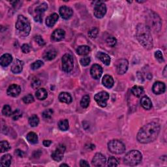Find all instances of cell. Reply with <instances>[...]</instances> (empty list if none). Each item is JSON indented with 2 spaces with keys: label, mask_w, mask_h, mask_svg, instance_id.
<instances>
[{
  "label": "cell",
  "mask_w": 167,
  "mask_h": 167,
  "mask_svg": "<svg viewBox=\"0 0 167 167\" xmlns=\"http://www.w3.org/2000/svg\"><path fill=\"white\" fill-rule=\"evenodd\" d=\"M66 146L63 144H60L58 146V148L54 151L52 153V159L59 162V161H61L63 158V155L64 153L66 152Z\"/></svg>",
  "instance_id": "8fae6325"
},
{
  "label": "cell",
  "mask_w": 167,
  "mask_h": 167,
  "mask_svg": "<svg viewBox=\"0 0 167 167\" xmlns=\"http://www.w3.org/2000/svg\"><path fill=\"white\" fill-rule=\"evenodd\" d=\"M165 89H166L165 84L163 82L159 81L155 82L153 84L152 88L153 93H155L156 95H160L163 93L165 91Z\"/></svg>",
  "instance_id": "2e32d148"
},
{
  "label": "cell",
  "mask_w": 167,
  "mask_h": 167,
  "mask_svg": "<svg viewBox=\"0 0 167 167\" xmlns=\"http://www.w3.org/2000/svg\"><path fill=\"white\" fill-rule=\"evenodd\" d=\"M59 18V16L56 13H53L50 14L49 17H48L46 19V24L47 26L50 27H53L55 25V24L57 22V21Z\"/></svg>",
  "instance_id": "44dd1931"
},
{
  "label": "cell",
  "mask_w": 167,
  "mask_h": 167,
  "mask_svg": "<svg viewBox=\"0 0 167 167\" xmlns=\"http://www.w3.org/2000/svg\"><path fill=\"white\" fill-rule=\"evenodd\" d=\"M21 50L24 54H27L30 52V46L28 44H24L21 47Z\"/></svg>",
  "instance_id": "7dc6e473"
},
{
  "label": "cell",
  "mask_w": 167,
  "mask_h": 167,
  "mask_svg": "<svg viewBox=\"0 0 167 167\" xmlns=\"http://www.w3.org/2000/svg\"><path fill=\"white\" fill-rule=\"evenodd\" d=\"M89 102H90V97L89 95H84L81 101H80V105L84 109H86V108H88L89 105Z\"/></svg>",
  "instance_id": "836d02e7"
},
{
  "label": "cell",
  "mask_w": 167,
  "mask_h": 167,
  "mask_svg": "<svg viewBox=\"0 0 167 167\" xmlns=\"http://www.w3.org/2000/svg\"><path fill=\"white\" fill-rule=\"evenodd\" d=\"M13 61L12 56L9 54H5L0 58V63L3 67H7Z\"/></svg>",
  "instance_id": "ffe728a7"
},
{
  "label": "cell",
  "mask_w": 167,
  "mask_h": 167,
  "mask_svg": "<svg viewBox=\"0 0 167 167\" xmlns=\"http://www.w3.org/2000/svg\"><path fill=\"white\" fill-rule=\"evenodd\" d=\"M166 66H165V69H164V71H163V76H164V77L165 78H166Z\"/></svg>",
  "instance_id": "f5cc1de1"
},
{
  "label": "cell",
  "mask_w": 167,
  "mask_h": 167,
  "mask_svg": "<svg viewBox=\"0 0 167 167\" xmlns=\"http://www.w3.org/2000/svg\"><path fill=\"white\" fill-rule=\"evenodd\" d=\"M131 93L137 97H140L144 93V88L141 86L134 85L131 88Z\"/></svg>",
  "instance_id": "f546056e"
},
{
  "label": "cell",
  "mask_w": 167,
  "mask_h": 167,
  "mask_svg": "<svg viewBox=\"0 0 167 167\" xmlns=\"http://www.w3.org/2000/svg\"><path fill=\"white\" fill-rule=\"evenodd\" d=\"M94 15L96 18H102L106 13V5L102 2H97V4L95 5L94 7Z\"/></svg>",
  "instance_id": "30bf717a"
},
{
  "label": "cell",
  "mask_w": 167,
  "mask_h": 167,
  "mask_svg": "<svg viewBox=\"0 0 167 167\" xmlns=\"http://www.w3.org/2000/svg\"><path fill=\"white\" fill-rule=\"evenodd\" d=\"M160 132V125L157 122H151L141 129L137 134V140L142 144L153 142Z\"/></svg>",
  "instance_id": "6da1fadb"
},
{
  "label": "cell",
  "mask_w": 167,
  "mask_h": 167,
  "mask_svg": "<svg viewBox=\"0 0 167 167\" xmlns=\"http://www.w3.org/2000/svg\"><path fill=\"white\" fill-rule=\"evenodd\" d=\"M42 144L45 147H48L52 144V142L50 141H46V140H45V141H43Z\"/></svg>",
  "instance_id": "816d5d0a"
},
{
  "label": "cell",
  "mask_w": 167,
  "mask_h": 167,
  "mask_svg": "<svg viewBox=\"0 0 167 167\" xmlns=\"http://www.w3.org/2000/svg\"><path fill=\"white\" fill-rule=\"evenodd\" d=\"M10 149V145L7 141H3L0 143V151L2 153L6 152Z\"/></svg>",
  "instance_id": "e575fe53"
},
{
  "label": "cell",
  "mask_w": 167,
  "mask_h": 167,
  "mask_svg": "<svg viewBox=\"0 0 167 167\" xmlns=\"http://www.w3.org/2000/svg\"><path fill=\"white\" fill-rule=\"evenodd\" d=\"M129 67V62L127 60L125 59H121L119 60L117 63L116 70L117 73L119 74H125Z\"/></svg>",
  "instance_id": "7c38bea8"
},
{
  "label": "cell",
  "mask_w": 167,
  "mask_h": 167,
  "mask_svg": "<svg viewBox=\"0 0 167 167\" xmlns=\"http://www.w3.org/2000/svg\"><path fill=\"white\" fill-rule=\"evenodd\" d=\"M53 113L54 111L52 109H47L42 112V116L46 119H48V118H50L52 117Z\"/></svg>",
  "instance_id": "ee69618b"
},
{
  "label": "cell",
  "mask_w": 167,
  "mask_h": 167,
  "mask_svg": "<svg viewBox=\"0 0 167 167\" xmlns=\"http://www.w3.org/2000/svg\"><path fill=\"white\" fill-rule=\"evenodd\" d=\"M142 155L138 150H131L125 156L124 162L129 166H136L141 162Z\"/></svg>",
  "instance_id": "5b68a950"
},
{
  "label": "cell",
  "mask_w": 167,
  "mask_h": 167,
  "mask_svg": "<svg viewBox=\"0 0 167 167\" xmlns=\"http://www.w3.org/2000/svg\"><path fill=\"white\" fill-rule=\"evenodd\" d=\"M40 85H41V82H40V80H39L38 79L34 80V81L32 82V83H31V86L34 89L38 88Z\"/></svg>",
  "instance_id": "c3c4849f"
},
{
  "label": "cell",
  "mask_w": 167,
  "mask_h": 167,
  "mask_svg": "<svg viewBox=\"0 0 167 167\" xmlns=\"http://www.w3.org/2000/svg\"><path fill=\"white\" fill-rule=\"evenodd\" d=\"M69 166V165H66V164H62V165H60V166Z\"/></svg>",
  "instance_id": "db71d44e"
},
{
  "label": "cell",
  "mask_w": 167,
  "mask_h": 167,
  "mask_svg": "<svg viewBox=\"0 0 167 167\" xmlns=\"http://www.w3.org/2000/svg\"><path fill=\"white\" fill-rule=\"evenodd\" d=\"M155 57L159 63L164 62V58L162 54V52L160 50H157L155 52Z\"/></svg>",
  "instance_id": "60d3db41"
},
{
  "label": "cell",
  "mask_w": 167,
  "mask_h": 167,
  "mask_svg": "<svg viewBox=\"0 0 167 167\" xmlns=\"http://www.w3.org/2000/svg\"><path fill=\"white\" fill-rule=\"evenodd\" d=\"M21 92V88L18 85L12 84L7 89V94L11 97H17Z\"/></svg>",
  "instance_id": "e0dca14e"
},
{
  "label": "cell",
  "mask_w": 167,
  "mask_h": 167,
  "mask_svg": "<svg viewBox=\"0 0 167 167\" xmlns=\"http://www.w3.org/2000/svg\"><path fill=\"white\" fill-rule=\"evenodd\" d=\"M118 165V161L114 157H110L108 160V166H117Z\"/></svg>",
  "instance_id": "b9f144b4"
},
{
  "label": "cell",
  "mask_w": 167,
  "mask_h": 167,
  "mask_svg": "<svg viewBox=\"0 0 167 167\" xmlns=\"http://www.w3.org/2000/svg\"><path fill=\"white\" fill-rule=\"evenodd\" d=\"M58 127H59V129H60V130H62L63 131H67L69 127L68 120H60L58 123Z\"/></svg>",
  "instance_id": "1f68e13d"
},
{
  "label": "cell",
  "mask_w": 167,
  "mask_h": 167,
  "mask_svg": "<svg viewBox=\"0 0 167 167\" xmlns=\"http://www.w3.org/2000/svg\"><path fill=\"white\" fill-rule=\"evenodd\" d=\"M90 73L91 77L94 79L98 80L101 77L103 74V68L98 64H94L90 69Z\"/></svg>",
  "instance_id": "4fadbf2b"
},
{
  "label": "cell",
  "mask_w": 167,
  "mask_h": 167,
  "mask_svg": "<svg viewBox=\"0 0 167 167\" xmlns=\"http://www.w3.org/2000/svg\"><path fill=\"white\" fill-rule=\"evenodd\" d=\"M151 30L146 25L139 24L137 27V38L139 42L148 50L153 48V39Z\"/></svg>",
  "instance_id": "7a4b0ae2"
},
{
  "label": "cell",
  "mask_w": 167,
  "mask_h": 167,
  "mask_svg": "<svg viewBox=\"0 0 167 167\" xmlns=\"http://www.w3.org/2000/svg\"><path fill=\"white\" fill-rule=\"evenodd\" d=\"M97 57L99 60H101V61L103 62L106 66H109L110 64V56L106 54L105 53L103 52H98L97 54Z\"/></svg>",
  "instance_id": "d4e9b609"
},
{
  "label": "cell",
  "mask_w": 167,
  "mask_h": 167,
  "mask_svg": "<svg viewBox=\"0 0 167 167\" xmlns=\"http://www.w3.org/2000/svg\"><path fill=\"white\" fill-rule=\"evenodd\" d=\"M141 104L142 106L146 110H150L152 107V103L150 99L147 96H144L141 99Z\"/></svg>",
  "instance_id": "484cf974"
},
{
  "label": "cell",
  "mask_w": 167,
  "mask_h": 167,
  "mask_svg": "<svg viewBox=\"0 0 167 167\" xmlns=\"http://www.w3.org/2000/svg\"><path fill=\"white\" fill-rule=\"evenodd\" d=\"M106 162V157L100 153H96L92 159V165L95 166H104Z\"/></svg>",
  "instance_id": "5bb4252c"
},
{
  "label": "cell",
  "mask_w": 167,
  "mask_h": 167,
  "mask_svg": "<svg viewBox=\"0 0 167 167\" xmlns=\"http://www.w3.org/2000/svg\"><path fill=\"white\" fill-rule=\"evenodd\" d=\"M43 65H44V63H43V62L42 61L38 60V61H36L35 62L31 64V69H33V70H36V69H39L41 67H42L43 66Z\"/></svg>",
  "instance_id": "7bdbcfd3"
},
{
  "label": "cell",
  "mask_w": 167,
  "mask_h": 167,
  "mask_svg": "<svg viewBox=\"0 0 167 167\" xmlns=\"http://www.w3.org/2000/svg\"><path fill=\"white\" fill-rule=\"evenodd\" d=\"M16 30L21 37H27L31 31V26L29 20L23 15H19L15 25Z\"/></svg>",
  "instance_id": "3957f363"
},
{
  "label": "cell",
  "mask_w": 167,
  "mask_h": 167,
  "mask_svg": "<svg viewBox=\"0 0 167 167\" xmlns=\"http://www.w3.org/2000/svg\"><path fill=\"white\" fill-rule=\"evenodd\" d=\"M90 51H91L90 47L87 45L80 46L77 48V54L78 55H80V56L87 55L90 52Z\"/></svg>",
  "instance_id": "f1b7e54d"
},
{
  "label": "cell",
  "mask_w": 167,
  "mask_h": 167,
  "mask_svg": "<svg viewBox=\"0 0 167 167\" xmlns=\"http://www.w3.org/2000/svg\"><path fill=\"white\" fill-rule=\"evenodd\" d=\"M109 99V94L106 91H101L94 96V99L101 107H105Z\"/></svg>",
  "instance_id": "ba28073f"
},
{
  "label": "cell",
  "mask_w": 167,
  "mask_h": 167,
  "mask_svg": "<svg viewBox=\"0 0 167 167\" xmlns=\"http://www.w3.org/2000/svg\"><path fill=\"white\" fill-rule=\"evenodd\" d=\"M22 111L20 109H17L13 112L11 116L14 120H17L20 117H22Z\"/></svg>",
  "instance_id": "ab89813d"
},
{
  "label": "cell",
  "mask_w": 167,
  "mask_h": 167,
  "mask_svg": "<svg viewBox=\"0 0 167 167\" xmlns=\"http://www.w3.org/2000/svg\"><path fill=\"white\" fill-rule=\"evenodd\" d=\"M102 82H103V85L107 88H112L114 84V79H113V78L111 76L108 74L105 75L103 78V80H102Z\"/></svg>",
  "instance_id": "cb8c5ba5"
},
{
  "label": "cell",
  "mask_w": 167,
  "mask_h": 167,
  "mask_svg": "<svg viewBox=\"0 0 167 167\" xmlns=\"http://www.w3.org/2000/svg\"><path fill=\"white\" fill-rule=\"evenodd\" d=\"M35 96L37 99H39L40 101H43L46 99L47 96H48V93L47 91L45 88H41L39 89L36 91L35 93Z\"/></svg>",
  "instance_id": "4316f807"
},
{
  "label": "cell",
  "mask_w": 167,
  "mask_h": 167,
  "mask_svg": "<svg viewBox=\"0 0 167 167\" xmlns=\"http://www.w3.org/2000/svg\"><path fill=\"white\" fill-rule=\"evenodd\" d=\"M24 63L19 60H16L11 67V71L14 74H18L22 71Z\"/></svg>",
  "instance_id": "d6986e66"
},
{
  "label": "cell",
  "mask_w": 167,
  "mask_h": 167,
  "mask_svg": "<svg viewBox=\"0 0 167 167\" xmlns=\"http://www.w3.org/2000/svg\"><path fill=\"white\" fill-rule=\"evenodd\" d=\"M80 64H81L82 66H84V67L88 66H89L90 62H91V59L89 57L82 58L81 60H80Z\"/></svg>",
  "instance_id": "f6af8a7d"
},
{
  "label": "cell",
  "mask_w": 167,
  "mask_h": 167,
  "mask_svg": "<svg viewBox=\"0 0 167 167\" xmlns=\"http://www.w3.org/2000/svg\"><path fill=\"white\" fill-rule=\"evenodd\" d=\"M66 32L62 29L56 30L52 34V39L54 41H60L64 39Z\"/></svg>",
  "instance_id": "ac0fdd59"
},
{
  "label": "cell",
  "mask_w": 167,
  "mask_h": 167,
  "mask_svg": "<svg viewBox=\"0 0 167 167\" xmlns=\"http://www.w3.org/2000/svg\"><path fill=\"white\" fill-rule=\"evenodd\" d=\"M62 69L66 73L71 72L74 67V61L73 56L69 54H66L62 59Z\"/></svg>",
  "instance_id": "52a82bcc"
},
{
  "label": "cell",
  "mask_w": 167,
  "mask_h": 167,
  "mask_svg": "<svg viewBox=\"0 0 167 167\" xmlns=\"http://www.w3.org/2000/svg\"><path fill=\"white\" fill-rule=\"evenodd\" d=\"M28 141L31 144H36L38 142V136L34 132L29 133L26 136Z\"/></svg>",
  "instance_id": "4dcf8cb0"
},
{
  "label": "cell",
  "mask_w": 167,
  "mask_h": 167,
  "mask_svg": "<svg viewBox=\"0 0 167 167\" xmlns=\"http://www.w3.org/2000/svg\"><path fill=\"white\" fill-rule=\"evenodd\" d=\"M34 39H35V41H36V42L37 43V44H39L40 46H43L45 45V42L44 39L42 38L41 36L37 35V36L35 37Z\"/></svg>",
  "instance_id": "bcb514c9"
},
{
  "label": "cell",
  "mask_w": 167,
  "mask_h": 167,
  "mask_svg": "<svg viewBox=\"0 0 167 167\" xmlns=\"http://www.w3.org/2000/svg\"><path fill=\"white\" fill-rule=\"evenodd\" d=\"M106 41L107 45H109V46H111V47H114L117 43L116 39L114 37H113V36H110V37H108Z\"/></svg>",
  "instance_id": "8d00e7d4"
},
{
  "label": "cell",
  "mask_w": 167,
  "mask_h": 167,
  "mask_svg": "<svg viewBox=\"0 0 167 167\" xmlns=\"http://www.w3.org/2000/svg\"><path fill=\"white\" fill-rule=\"evenodd\" d=\"M48 9V5L46 3H42L39 5L35 9V15L34 17V20L37 22H42V14L44 13Z\"/></svg>",
  "instance_id": "9c48e42d"
},
{
  "label": "cell",
  "mask_w": 167,
  "mask_h": 167,
  "mask_svg": "<svg viewBox=\"0 0 167 167\" xmlns=\"http://www.w3.org/2000/svg\"><path fill=\"white\" fill-rule=\"evenodd\" d=\"M147 26L149 30L159 31L161 28V20L159 16L153 11H150L146 16Z\"/></svg>",
  "instance_id": "277c9868"
},
{
  "label": "cell",
  "mask_w": 167,
  "mask_h": 167,
  "mask_svg": "<svg viewBox=\"0 0 167 167\" xmlns=\"http://www.w3.org/2000/svg\"><path fill=\"white\" fill-rule=\"evenodd\" d=\"M29 123L31 127H37L39 123V118L37 115L31 116L29 118Z\"/></svg>",
  "instance_id": "d6a6232c"
},
{
  "label": "cell",
  "mask_w": 167,
  "mask_h": 167,
  "mask_svg": "<svg viewBox=\"0 0 167 167\" xmlns=\"http://www.w3.org/2000/svg\"><path fill=\"white\" fill-rule=\"evenodd\" d=\"M12 162V156L9 154H5L1 159L2 166H9Z\"/></svg>",
  "instance_id": "83f0119b"
},
{
  "label": "cell",
  "mask_w": 167,
  "mask_h": 167,
  "mask_svg": "<svg viewBox=\"0 0 167 167\" xmlns=\"http://www.w3.org/2000/svg\"><path fill=\"white\" fill-rule=\"evenodd\" d=\"M57 56V51L55 49H49L46 51L43 54V58L46 61H50L54 59Z\"/></svg>",
  "instance_id": "7402d4cb"
},
{
  "label": "cell",
  "mask_w": 167,
  "mask_h": 167,
  "mask_svg": "<svg viewBox=\"0 0 167 167\" xmlns=\"http://www.w3.org/2000/svg\"><path fill=\"white\" fill-rule=\"evenodd\" d=\"M59 12H60V14L61 17L65 20L69 19L72 17L73 14L72 9L67 6L61 7L60 9V10H59Z\"/></svg>",
  "instance_id": "9a60e30c"
},
{
  "label": "cell",
  "mask_w": 167,
  "mask_h": 167,
  "mask_svg": "<svg viewBox=\"0 0 167 167\" xmlns=\"http://www.w3.org/2000/svg\"><path fill=\"white\" fill-rule=\"evenodd\" d=\"M108 148L114 154L120 155L125 152V146L122 142L118 140H112L108 144Z\"/></svg>",
  "instance_id": "8992f818"
},
{
  "label": "cell",
  "mask_w": 167,
  "mask_h": 167,
  "mask_svg": "<svg viewBox=\"0 0 167 167\" xmlns=\"http://www.w3.org/2000/svg\"><path fill=\"white\" fill-rule=\"evenodd\" d=\"M98 33H99V30L96 28H91L89 31L88 35H89V37H90V38L95 39V38H96L97 36Z\"/></svg>",
  "instance_id": "f35d334b"
},
{
  "label": "cell",
  "mask_w": 167,
  "mask_h": 167,
  "mask_svg": "<svg viewBox=\"0 0 167 167\" xmlns=\"http://www.w3.org/2000/svg\"><path fill=\"white\" fill-rule=\"evenodd\" d=\"M22 100L25 104H30V103H32L34 102V97L32 95L29 94V95H27L25 97H24Z\"/></svg>",
  "instance_id": "74e56055"
},
{
  "label": "cell",
  "mask_w": 167,
  "mask_h": 167,
  "mask_svg": "<svg viewBox=\"0 0 167 167\" xmlns=\"http://www.w3.org/2000/svg\"><path fill=\"white\" fill-rule=\"evenodd\" d=\"M59 100H60V101H61L62 103L69 104L72 102V97L69 93L62 92L59 95Z\"/></svg>",
  "instance_id": "603a6c76"
},
{
  "label": "cell",
  "mask_w": 167,
  "mask_h": 167,
  "mask_svg": "<svg viewBox=\"0 0 167 167\" xmlns=\"http://www.w3.org/2000/svg\"><path fill=\"white\" fill-rule=\"evenodd\" d=\"M2 113L5 116H10L13 114L11 108H10V106L8 105H5L3 108Z\"/></svg>",
  "instance_id": "d590c367"
},
{
  "label": "cell",
  "mask_w": 167,
  "mask_h": 167,
  "mask_svg": "<svg viewBox=\"0 0 167 167\" xmlns=\"http://www.w3.org/2000/svg\"><path fill=\"white\" fill-rule=\"evenodd\" d=\"M14 153L16 155H17L18 157H24L25 156V153L23 152V151H22L18 149L15 150Z\"/></svg>",
  "instance_id": "681fc988"
},
{
  "label": "cell",
  "mask_w": 167,
  "mask_h": 167,
  "mask_svg": "<svg viewBox=\"0 0 167 167\" xmlns=\"http://www.w3.org/2000/svg\"><path fill=\"white\" fill-rule=\"evenodd\" d=\"M80 166L81 167H89V163L87 162V161H85V160H81L80 161Z\"/></svg>",
  "instance_id": "f907efd6"
}]
</instances>
